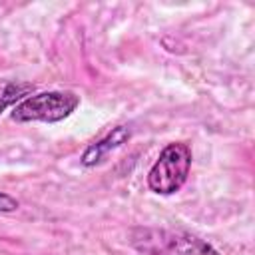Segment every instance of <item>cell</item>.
Instances as JSON below:
<instances>
[{"mask_svg":"<svg viewBox=\"0 0 255 255\" xmlns=\"http://www.w3.org/2000/svg\"><path fill=\"white\" fill-rule=\"evenodd\" d=\"M129 245L143 255H221L211 243L197 235L161 227H135Z\"/></svg>","mask_w":255,"mask_h":255,"instance_id":"obj_1","label":"cell"},{"mask_svg":"<svg viewBox=\"0 0 255 255\" xmlns=\"http://www.w3.org/2000/svg\"><path fill=\"white\" fill-rule=\"evenodd\" d=\"M191 149L183 141L167 143L147 171V187L157 195H173L187 181Z\"/></svg>","mask_w":255,"mask_h":255,"instance_id":"obj_2","label":"cell"},{"mask_svg":"<svg viewBox=\"0 0 255 255\" xmlns=\"http://www.w3.org/2000/svg\"><path fill=\"white\" fill-rule=\"evenodd\" d=\"M80 106V96L74 92H40L24 98L12 110L14 122H46L56 124L70 118Z\"/></svg>","mask_w":255,"mask_h":255,"instance_id":"obj_3","label":"cell"},{"mask_svg":"<svg viewBox=\"0 0 255 255\" xmlns=\"http://www.w3.org/2000/svg\"><path fill=\"white\" fill-rule=\"evenodd\" d=\"M129 137H131V128H129V126H116V128L110 129L102 139L90 143V145L84 149V153H82V157H80V163H82L84 167H94V165L102 163L114 149H118V147H122L124 143H128Z\"/></svg>","mask_w":255,"mask_h":255,"instance_id":"obj_4","label":"cell"},{"mask_svg":"<svg viewBox=\"0 0 255 255\" xmlns=\"http://www.w3.org/2000/svg\"><path fill=\"white\" fill-rule=\"evenodd\" d=\"M34 84L30 82H16V80H2L0 82V114L10 106L20 104L24 98L32 96Z\"/></svg>","mask_w":255,"mask_h":255,"instance_id":"obj_5","label":"cell"},{"mask_svg":"<svg viewBox=\"0 0 255 255\" xmlns=\"http://www.w3.org/2000/svg\"><path fill=\"white\" fill-rule=\"evenodd\" d=\"M20 207V201L16 197H12L10 193L0 191V213H12Z\"/></svg>","mask_w":255,"mask_h":255,"instance_id":"obj_6","label":"cell"}]
</instances>
